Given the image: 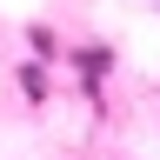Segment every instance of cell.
I'll return each mask as SVG.
<instances>
[{
  "instance_id": "3957f363",
  "label": "cell",
  "mask_w": 160,
  "mask_h": 160,
  "mask_svg": "<svg viewBox=\"0 0 160 160\" xmlns=\"http://www.w3.org/2000/svg\"><path fill=\"white\" fill-rule=\"evenodd\" d=\"M27 40H33V53H40V60H53V53H60V47H53V33H47V27H33Z\"/></svg>"
},
{
  "instance_id": "6da1fadb",
  "label": "cell",
  "mask_w": 160,
  "mask_h": 160,
  "mask_svg": "<svg viewBox=\"0 0 160 160\" xmlns=\"http://www.w3.org/2000/svg\"><path fill=\"white\" fill-rule=\"evenodd\" d=\"M67 60H73L80 73H87V100H100V80H107L113 53H107V47H67Z\"/></svg>"
},
{
  "instance_id": "7a4b0ae2",
  "label": "cell",
  "mask_w": 160,
  "mask_h": 160,
  "mask_svg": "<svg viewBox=\"0 0 160 160\" xmlns=\"http://www.w3.org/2000/svg\"><path fill=\"white\" fill-rule=\"evenodd\" d=\"M20 87H27V107H47V73H40L33 60L20 67Z\"/></svg>"
}]
</instances>
